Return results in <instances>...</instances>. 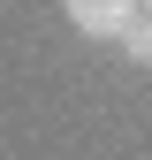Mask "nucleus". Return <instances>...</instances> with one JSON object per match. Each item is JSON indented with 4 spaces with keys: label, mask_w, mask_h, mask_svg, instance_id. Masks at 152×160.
I'll return each mask as SVG.
<instances>
[{
    "label": "nucleus",
    "mask_w": 152,
    "mask_h": 160,
    "mask_svg": "<svg viewBox=\"0 0 152 160\" xmlns=\"http://www.w3.org/2000/svg\"><path fill=\"white\" fill-rule=\"evenodd\" d=\"M61 15L76 23V38H114L122 46V31L137 23V0H61Z\"/></svg>",
    "instance_id": "obj_1"
},
{
    "label": "nucleus",
    "mask_w": 152,
    "mask_h": 160,
    "mask_svg": "<svg viewBox=\"0 0 152 160\" xmlns=\"http://www.w3.org/2000/svg\"><path fill=\"white\" fill-rule=\"evenodd\" d=\"M137 15H152V0H137Z\"/></svg>",
    "instance_id": "obj_3"
},
{
    "label": "nucleus",
    "mask_w": 152,
    "mask_h": 160,
    "mask_svg": "<svg viewBox=\"0 0 152 160\" xmlns=\"http://www.w3.org/2000/svg\"><path fill=\"white\" fill-rule=\"evenodd\" d=\"M122 53H129L137 69H152V15H137V23L122 31Z\"/></svg>",
    "instance_id": "obj_2"
}]
</instances>
